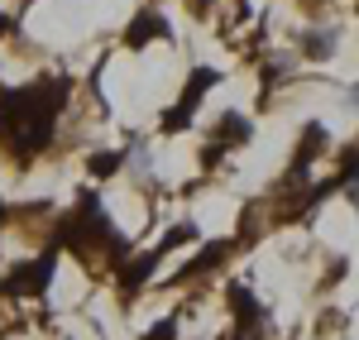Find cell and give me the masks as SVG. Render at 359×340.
<instances>
[{
  "label": "cell",
  "mask_w": 359,
  "mask_h": 340,
  "mask_svg": "<svg viewBox=\"0 0 359 340\" xmlns=\"http://www.w3.org/2000/svg\"><path fill=\"white\" fill-rule=\"evenodd\" d=\"M144 34H158V39H168V29H163V20L158 15H139V25H135V34H130V43H144Z\"/></svg>",
  "instance_id": "cell-3"
},
{
  "label": "cell",
  "mask_w": 359,
  "mask_h": 340,
  "mask_svg": "<svg viewBox=\"0 0 359 340\" xmlns=\"http://www.w3.org/2000/svg\"><path fill=\"white\" fill-rule=\"evenodd\" d=\"M0 226H5V201H0Z\"/></svg>",
  "instance_id": "cell-6"
},
{
  "label": "cell",
  "mask_w": 359,
  "mask_h": 340,
  "mask_svg": "<svg viewBox=\"0 0 359 340\" xmlns=\"http://www.w3.org/2000/svg\"><path fill=\"white\" fill-rule=\"evenodd\" d=\"M216 82H221L216 72H196L192 86H187V91H182V101H177V111L163 115V130H168V135H172V130H182V125L192 120V115H196V101H201V91H206V86H216Z\"/></svg>",
  "instance_id": "cell-2"
},
{
  "label": "cell",
  "mask_w": 359,
  "mask_h": 340,
  "mask_svg": "<svg viewBox=\"0 0 359 340\" xmlns=\"http://www.w3.org/2000/svg\"><path fill=\"white\" fill-rule=\"evenodd\" d=\"M149 340H172V316H168V321H158V326L149 331Z\"/></svg>",
  "instance_id": "cell-5"
},
{
  "label": "cell",
  "mask_w": 359,
  "mask_h": 340,
  "mask_svg": "<svg viewBox=\"0 0 359 340\" xmlns=\"http://www.w3.org/2000/svg\"><path fill=\"white\" fill-rule=\"evenodd\" d=\"M120 168V154H96V158H91V172H96V177H101V172H115Z\"/></svg>",
  "instance_id": "cell-4"
},
{
  "label": "cell",
  "mask_w": 359,
  "mask_h": 340,
  "mask_svg": "<svg viewBox=\"0 0 359 340\" xmlns=\"http://www.w3.org/2000/svg\"><path fill=\"white\" fill-rule=\"evenodd\" d=\"M67 91H72L67 77H43V82L0 91V144L10 154H20V158L39 154L43 144L53 140V125L62 115Z\"/></svg>",
  "instance_id": "cell-1"
}]
</instances>
